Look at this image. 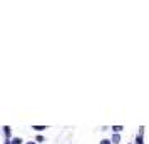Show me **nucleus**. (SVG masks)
<instances>
[{
    "instance_id": "f257e3e1",
    "label": "nucleus",
    "mask_w": 149,
    "mask_h": 144,
    "mask_svg": "<svg viewBox=\"0 0 149 144\" xmlns=\"http://www.w3.org/2000/svg\"><path fill=\"white\" fill-rule=\"evenodd\" d=\"M10 144H22V141L19 139V137H15V139H12V141H10Z\"/></svg>"
},
{
    "instance_id": "423d86ee",
    "label": "nucleus",
    "mask_w": 149,
    "mask_h": 144,
    "mask_svg": "<svg viewBox=\"0 0 149 144\" xmlns=\"http://www.w3.org/2000/svg\"><path fill=\"white\" fill-rule=\"evenodd\" d=\"M121 129H122V126H114V131H116V132H119Z\"/></svg>"
},
{
    "instance_id": "0eeeda50",
    "label": "nucleus",
    "mask_w": 149,
    "mask_h": 144,
    "mask_svg": "<svg viewBox=\"0 0 149 144\" xmlns=\"http://www.w3.org/2000/svg\"><path fill=\"white\" fill-rule=\"evenodd\" d=\"M101 144H111V143H109L107 139H104V141H102V143H101Z\"/></svg>"
},
{
    "instance_id": "39448f33",
    "label": "nucleus",
    "mask_w": 149,
    "mask_h": 144,
    "mask_svg": "<svg viewBox=\"0 0 149 144\" xmlns=\"http://www.w3.org/2000/svg\"><path fill=\"white\" fill-rule=\"evenodd\" d=\"M34 129H37V131H42V129H45V126H34Z\"/></svg>"
},
{
    "instance_id": "6e6552de",
    "label": "nucleus",
    "mask_w": 149,
    "mask_h": 144,
    "mask_svg": "<svg viewBox=\"0 0 149 144\" xmlns=\"http://www.w3.org/2000/svg\"><path fill=\"white\" fill-rule=\"evenodd\" d=\"M27 144H35V143H27Z\"/></svg>"
},
{
    "instance_id": "f03ea898",
    "label": "nucleus",
    "mask_w": 149,
    "mask_h": 144,
    "mask_svg": "<svg viewBox=\"0 0 149 144\" xmlns=\"http://www.w3.org/2000/svg\"><path fill=\"white\" fill-rule=\"evenodd\" d=\"M3 132H5V136H7V137H10V127H8V126H5Z\"/></svg>"
},
{
    "instance_id": "7ed1b4c3",
    "label": "nucleus",
    "mask_w": 149,
    "mask_h": 144,
    "mask_svg": "<svg viewBox=\"0 0 149 144\" xmlns=\"http://www.w3.org/2000/svg\"><path fill=\"white\" fill-rule=\"evenodd\" d=\"M119 139H121V137H119V134H114V137H112V143H119Z\"/></svg>"
},
{
    "instance_id": "20e7f679",
    "label": "nucleus",
    "mask_w": 149,
    "mask_h": 144,
    "mask_svg": "<svg viewBox=\"0 0 149 144\" xmlns=\"http://www.w3.org/2000/svg\"><path fill=\"white\" fill-rule=\"evenodd\" d=\"M136 144H142V136H141V134H139V137L136 139Z\"/></svg>"
}]
</instances>
